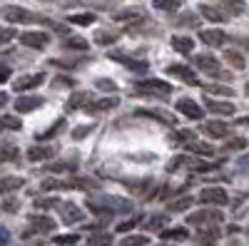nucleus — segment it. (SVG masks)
Segmentation results:
<instances>
[{
	"instance_id": "f257e3e1",
	"label": "nucleus",
	"mask_w": 249,
	"mask_h": 246,
	"mask_svg": "<svg viewBox=\"0 0 249 246\" xmlns=\"http://www.w3.org/2000/svg\"><path fill=\"white\" fill-rule=\"evenodd\" d=\"M88 209L97 216H112V214H120V212H130L132 209V201L127 199H120V197H97V199H90L88 201Z\"/></svg>"
},
{
	"instance_id": "f03ea898",
	"label": "nucleus",
	"mask_w": 249,
	"mask_h": 246,
	"mask_svg": "<svg viewBox=\"0 0 249 246\" xmlns=\"http://www.w3.org/2000/svg\"><path fill=\"white\" fill-rule=\"evenodd\" d=\"M0 15H3L8 23H50V17L45 15H37L33 10H25V8H20V5H5L3 10H0Z\"/></svg>"
},
{
	"instance_id": "7ed1b4c3",
	"label": "nucleus",
	"mask_w": 249,
	"mask_h": 246,
	"mask_svg": "<svg viewBox=\"0 0 249 246\" xmlns=\"http://www.w3.org/2000/svg\"><path fill=\"white\" fill-rule=\"evenodd\" d=\"M192 63H195L197 70H202V72H207V75H212V77H219V80H230V77H232L227 70H222L219 60H217L212 52H199V55H195Z\"/></svg>"
},
{
	"instance_id": "20e7f679",
	"label": "nucleus",
	"mask_w": 249,
	"mask_h": 246,
	"mask_svg": "<svg viewBox=\"0 0 249 246\" xmlns=\"http://www.w3.org/2000/svg\"><path fill=\"white\" fill-rule=\"evenodd\" d=\"M224 221V214L219 209H212V207H207V209H199V212H192L190 216H187V224L195 229H204V227H219V224Z\"/></svg>"
},
{
	"instance_id": "39448f33",
	"label": "nucleus",
	"mask_w": 249,
	"mask_h": 246,
	"mask_svg": "<svg viewBox=\"0 0 249 246\" xmlns=\"http://www.w3.org/2000/svg\"><path fill=\"white\" fill-rule=\"evenodd\" d=\"M197 201L204 204V207H227L230 204V194L222 187H204L197 194Z\"/></svg>"
},
{
	"instance_id": "423d86ee",
	"label": "nucleus",
	"mask_w": 249,
	"mask_h": 246,
	"mask_svg": "<svg viewBox=\"0 0 249 246\" xmlns=\"http://www.w3.org/2000/svg\"><path fill=\"white\" fill-rule=\"evenodd\" d=\"M95 187V181L90 179H48L43 181V189L45 192H65V189H90Z\"/></svg>"
},
{
	"instance_id": "0eeeda50",
	"label": "nucleus",
	"mask_w": 249,
	"mask_h": 246,
	"mask_svg": "<svg viewBox=\"0 0 249 246\" xmlns=\"http://www.w3.org/2000/svg\"><path fill=\"white\" fill-rule=\"evenodd\" d=\"M135 92L140 95H160V97H167L172 92V85L164 80H142L135 85Z\"/></svg>"
},
{
	"instance_id": "6e6552de",
	"label": "nucleus",
	"mask_w": 249,
	"mask_h": 246,
	"mask_svg": "<svg viewBox=\"0 0 249 246\" xmlns=\"http://www.w3.org/2000/svg\"><path fill=\"white\" fill-rule=\"evenodd\" d=\"M204 107L210 110L212 115H222V117H232V115L237 112V105H234V102H230V97H224V99L207 97V99H204Z\"/></svg>"
},
{
	"instance_id": "1a4fd4ad",
	"label": "nucleus",
	"mask_w": 249,
	"mask_h": 246,
	"mask_svg": "<svg viewBox=\"0 0 249 246\" xmlns=\"http://www.w3.org/2000/svg\"><path fill=\"white\" fill-rule=\"evenodd\" d=\"M20 43L25 48H33V50H45L48 43H50V35L48 33H40V30H28L20 35Z\"/></svg>"
},
{
	"instance_id": "9d476101",
	"label": "nucleus",
	"mask_w": 249,
	"mask_h": 246,
	"mask_svg": "<svg viewBox=\"0 0 249 246\" xmlns=\"http://www.w3.org/2000/svg\"><path fill=\"white\" fill-rule=\"evenodd\" d=\"M230 40L222 28H210V30H199V43L210 45V48H224V43Z\"/></svg>"
},
{
	"instance_id": "9b49d317",
	"label": "nucleus",
	"mask_w": 249,
	"mask_h": 246,
	"mask_svg": "<svg viewBox=\"0 0 249 246\" xmlns=\"http://www.w3.org/2000/svg\"><path fill=\"white\" fill-rule=\"evenodd\" d=\"M55 229V221L45 214H37V216H30V224H28V229L23 236H30V234H48Z\"/></svg>"
},
{
	"instance_id": "f8f14e48",
	"label": "nucleus",
	"mask_w": 249,
	"mask_h": 246,
	"mask_svg": "<svg viewBox=\"0 0 249 246\" xmlns=\"http://www.w3.org/2000/svg\"><path fill=\"white\" fill-rule=\"evenodd\" d=\"M110 60H115V63H122L124 67H130L135 72H147V63H142V60L122 52V50H110Z\"/></svg>"
},
{
	"instance_id": "ddd939ff",
	"label": "nucleus",
	"mask_w": 249,
	"mask_h": 246,
	"mask_svg": "<svg viewBox=\"0 0 249 246\" xmlns=\"http://www.w3.org/2000/svg\"><path fill=\"white\" fill-rule=\"evenodd\" d=\"M55 209L60 212V216H62V221H65V224H77V221H82V209L75 207L72 201H62V199H57Z\"/></svg>"
},
{
	"instance_id": "4468645a",
	"label": "nucleus",
	"mask_w": 249,
	"mask_h": 246,
	"mask_svg": "<svg viewBox=\"0 0 249 246\" xmlns=\"http://www.w3.org/2000/svg\"><path fill=\"white\" fill-rule=\"evenodd\" d=\"M135 115H137V117H147V119H157V122H162V125H170V127L177 125V117H175L170 110L152 107V110H137Z\"/></svg>"
},
{
	"instance_id": "2eb2a0df",
	"label": "nucleus",
	"mask_w": 249,
	"mask_h": 246,
	"mask_svg": "<svg viewBox=\"0 0 249 246\" xmlns=\"http://www.w3.org/2000/svg\"><path fill=\"white\" fill-rule=\"evenodd\" d=\"M45 72H35V75H23L13 82V90L15 92H25V90H33V87H40L45 82Z\"/></svg>"
},
{
	"instance_id": "dca6fc26",
	"label": "nucleus",
	"mask_w": 249,
	"mask_h": 246,
	"mask_svg": "<svg viewBox=\"0 0 249 246\" xmlns=\"http://www.w3.org/2000/svg\"><path fill=\"white\" fill-rule=\"evenodd\" d=\"M167 75H172V77H179V80L184 82V85H199V80H197L195 70H192V67H187V65H182V63L167 65Z\"/></svg>"
},
{
	"instance_id": "f3484780",
	"label": "nucleus",
	"mask_w": 249,
	"mask_h": 246,
	"mask_svg": "<svg viewBox=\"0 0 249 246\" xmlns=\"http://www.w3.org/2000/svg\"><path fill=\"white\" fill-rule=\"evenodd\" d=\"M55 154H57V147L55 145H33L28 149V159L30 162H50Z\"/></svg>"
},
{
	"instance_id": "a211bd4d",
	"label": "nucleus",
	"mask_w": 249,
	"mask_h": 246,
	"mask_svg": "<svg viewBox=\"0 0 249 246\" xmlns=\"http://www.w3.org/2000/svg\"><path fill=\"white\" fill-rule=\"evenodd\" d=\"M202 132H204L207 137H212V139H224V137H230L232 127L227 125V122H204Z\"/></svg>"
},
{
	"instance_id": "6ab92c4d",
	"label": "nucleus",
	"mask_w": 249,
	"mask_h": 246,
	"mask_svg": "<svg viewBox=\"0 0 249 246\" xmlns=\"http://www.w3.org/2000/svg\"><path fill=\"white\" fill-rule=\"evenodd\" d=\"M214 5L227 15V17H237V15H244V10H247V3L244 0H214Z\"/></svg>"
},
{
	"instance_id": "aec40b11",
	"label": "nucleus",
	"mask_w": 249,
	"mask_h": 246,
	"mask_svg": "<svg viewBox=\"0 0 249 246\" xmlns=\"http://www.w3.org/2000/svg\"><path fill=\"white\" fill-rule=\"evenodd\" d=\"M122 37V30H117V28H105V30H97L95 35H92V43H97V45H112V43H117V40Z\"/></svg>"
},
{
	"instance_id": "412c9836",
	"label": "nucleus",
	"mask_w": 249,
	"mask_h": 246,
	"mask_svg": "<svg viewBox=\"0 0 249 246\" xmlns=\"http://www.w3.org/2000/svg\"><path fill=\"white\" fill-rule=\"evenodd\" d=\"M177 112H182L184 117H190V119H202L204 117V107H199L197 102H192V99H179L177 102Z\"/></svg>"
},
{
	"instance_id": "4be33fe9",
	"label": "nucleus",
	"mask_w": 249,
	"mask_h": 246,
	"mask_svg": "<svg viewBox=\"0 0 249 246\" xmlns=\"http://www.w3.org/2000/svg\"><path fill=\"white\" fill-rule=\"evenodd\" d=\"M117 97L112 95V97H102V99H90L88 102V112H107V110H112V107H117Z\"/></svg>"
},
{
	"instance_id": "5701e85b",
	"label": "nucleus",
	"mask_w": 249,
	"mask_h": 246,
	"mask_svg": "<svg viewBox=\"0 0 249 246\" xmlns=\"http://www.w3.org/2000/svg\"><path fill=\"white\" fill-rule=\"evenodd\" d=\"M190 154H199V157H212L214 154V147L207 145V142H199V139H192V142H184L182 145Z\"/></svg>"
},
{
	"instance_id": "b1692460",
	"label": "nucleus",
	"mask_w": 249,
	"mask_h": 246,
	"mask_svg": "<svg viewBox=\"0 0 249 246\" xmlns=\"http://www.w3.org/2000/svg\"><path fill=\"white\" fill-rule=\"evenodd\" d=\"M18 159H20V149L13 142H3L0 145V164H15Z\"/></svg>"
},
{
	"instance_id": "393cba45",
	"label": "nucleus",
	"mask_w": 249,
	"mask_h": 246,
	"mask_svg": "<svg viewBox=\"0 0 249 246\" xmlns=\"http://www.w3.org/2000/svg\"><path fill=\"white\" fill-rule=\"evenodd\" d=\"M142 17H147L142 8H124V10H117L115 13L117 23H130V20H132V23H137V20H142Z\"/></svg>"
},
{
	"instance_id": "a878e982",
	"label": "nucleus",
	"mask_w": 249,
	"mask_h": 246,
	"mask_svg": "<svg viewBox=\"0 0 249 246\" xmlns=\"http://www.w3.org/2000/svg\"><path fill=\"white\" fill-rule=\"evenodd\" d=\"M43 97H20V99H15V110L18 112H33V110H37V107H43Z\"/></svg>"
},
{
	"instance_id": "bb28decb",
	"label": "nucleus",
	"mask_w": 249,
	"mask_h": 246,
	"mask_svg": "<svg viewBox=\"0 0 249 246\" xmlns=\"http://www.w3.org/2000/svg\"><path fill=\"white\" fill-rule=\"evenodd\" d=\"M160 239H162V241H187V239H190V231H187L184 227L160 229Z\"/></svg>"
},
{
	"instance_id": "cd10ccee",
	"label": "nucleus",
	"mask_w": 249,
	"mask_h": 246,
	"mask_svg": "<svg viewBox=\"0 0 249 246\" xmlns=\"http://www.w3.org/2000/svg\"><path fill=\"white\" fill-rule=\"evenodd\" d=\"M199 15L204 17V20H210V23H224V20H227V15L217 8V5H199Z\"/></svg>"
},
{
	"instance_id": "c85d7f7f",
	"label": "nucleus",
	"mask_w": 249,
	"mask_h": 246,
	"mask_svg": "<svg viewBox=\"0 0 249 246\" xmlns=\"http://www.w3.org/2000/svg\"><path fill=\"white\" fill-rule=\"evenodd\" d=\"M90 99H92V92H72L65 107L68 110H85Z\"/></svg>"
},
{
	"instance_id": "c756f323",
	"label": "nucleus",
	"mask_w": 249,
	"mask_h": 246,
	"mask_svg": "<svg viewBox=\"0 0 249 246\" xmlns=\"http://www.w3.org/2000/svg\"><path fill=\"white\" fill-rule=\"evenodd\" d=\"M224 60H227V65H230L232 70H244L247 67V57L239 52V50H224Z\"/></svg>"
},
{
	"instance_id": "7c9ffc66",
	"label": "nucleus",
	"mask_w": 249,
	"mask_h": 246,
	"mask_svg": "<svg viewBox=\"0 0 249 246\" xmlns=\"http://www.w3.org/2000/svg\"><path fill=\"white\" fill-rule=\"evenodd\" d=\"M25 187V179L20 177H3L0 179V194H10V192H18Z\"/></svg>"
},
{
	"instance_id": "2f4dec72",
	"label": "nucleus",
	"mask_w": 249,
	"mask_h": 246,
	"mask_svg": "<svg viewBox=\"0 0 249 246\" xmlns=\"http://www.w3.org/2000/svg\"><path fill=\"white\" fill-rule=\"evenodd\" d=\"M217 239H219V227H204V229H197V241H199V244L214 246Z\"/></svg>"
},
{
	"instance_id": "473e14b6",
	"label": "nucleus",
	"mask_w": 249,
	"mask_h": 246,
	"mask_svg": "<svg viewBox=\"0 0 249 246\" xmlns=\"http://www.w3.org/2000/svg\"><path fill=\"white\" fill-rule=\"evenodd\" d=\"M172 48L182 55H190L195 50V43H192V37H187V35H172Z\"/></svg>"
},
{
	"instance_id": "72a5a7b5",
	"label": "nucleus",
	"mask_w": 249,
	"mask_h": 246,
	"mask_svg": "<svg viewBox=\"0 0 249 246\" xmlns=\"http://www.w3.org/2000/svg\"><path fill=\"white\" fill-rule=\"evenodd\" d=\"M204 92H207V95H214V97H234V90H232V87L217 85V82H210V85H204Z\"/></svg>"
},
{
	"instance_id": "f704fd0d",
	"label": "nucleus",
	"mask_w": 249,
	"mask_h": 246,
	"mask_svg": "<svg viewBox=\"0 0 249 246\" xmlns=\"http://www.w3.org/2000/svg\"><path fill=\"white\" fill-rule=\"evenodd\" d=\"M97 20V15L95 13H75V15H68V23H72V25H92Z\"/></svg>"
},
{
	"instance_id": "c9c22d12",
	"label": "nucleus",
	"mask_w": 249,
	"mask_h": 246,
	"mask_svg": "<svg viewBox=\"0 0 249 246\" xmlns=\"http://www.w3.org/2000/svg\"><path fill=\"white\" fill-rule=\"evenodd\" d=\"M182 3L184 0H152V5L162 13H177L182 8Z\"/></svg>"
},
{
	"instance_id": "e433bc0d",
	"label": "nucleus",
	"mask_w": 249,
	"mask_h": 246,
	"mask_svg": "<svg viewBox=\"0 0 249 246\" xmlns=\"http://www.w3.org/2000/svg\"><path fill=\"white\" fill-rule=\"evenodd\" d=\"M62 48H65V50H88L90 45H88V40H85V37L70 35V37H65V43H62Z\"/></svg>"
},
{
	"instance_id": "4c0bfd02",
	"label": "nucleus",
	"mask_w": 249,
	"mask_h": 246,
	"mask_svg": "<svg viewBox=\"0 0 249 246\" xmlns=\"http://www.w3.org/2000/svg\"><path fill=\"white\" fill-rule=\"evenodd\" d=\"M192 139H197L195 130H177L170 137V145H184V142H192Z\"/></svg>"
},
{
	"instance_id": "58836bf2",
	"label": "nucleus",
	"mask_w": 249,
	"mask_h": 246,
	"mask_svg": "<svg viewBox=\"0 0 249 246\" xmlns=\"http://www.w3.org/2000/svg\"><path fill=\"white\" fill-rule=\"evenodd\" d=\"M62 130H65V119H57L53 127H48L45 132H40L37 134V142H45V139H50V137H55V134H60Z\"/></svg>"
},
{
	"instance_id": "ea45409f",
	"label": "nucleus",
	"mask_w": 249,
	"mask_h": 246,
	"mask_svg": "<svg viewBox=\"0 0 249 246\" xmlns=\"http://www.w3.org/2000/svg\"><path fill=\"white\" fill-rule=\"evenodd\" d=\"M197 23H199V17H197L195 13H182V15L175 20L177 28H197Z\"/></svg>"
},
{
	"instance_id": "a19ab883",
	"label": "nucleus",
	"mask_w": 249,
	"mask_h": 246,
	"mask_svg": "<svg viewBox=\"0 0 249 246\" xmlns=\"http://www.w3.org/2000/svg\"><path fill=\"white\" fill-rule=\"evenodd\" d=\"M192 204H195L192 197H179V199H175V201L170 204V212H184V209H190Z\"/></svg>"
},
{
	"instance_id": "79ce46f5",
	"label": "nucleus",
	"mask_w": 249,
	"mask_h": 246,
	"mask_svg": "<svg viewBox=\"0 0 249 246\" xmlns=\"http://www.w3.org/2000/svg\"><path fill=\"white\" fill-rule=\"evenodd\" d=\"M85 246H112V236L110 234H92Z\"/></svg>"
},
{
	"instance_id": "37998d69",
	"label": "nucleus",
	"mask_w": 249,
	"mask_h": 246,
	"mask_svg": "<svg viewBox=\"0 0 249 246\" xmlns=\"http://www.w3.org/2000/svg\"><path fill=\"white\" fill-rule=\"evenodd\" d=\"M57 246H75L77 241H80V236L77 234H60V236H55L53 239Z\"/></svg>"
},
{
	"instance_id": "c03bdc74",
	"label": "nucleus",
	"mask_w": 249,
	"mask_h": 246,
	"mask_svg": "<svg viewBox=\"0 0 249 246\" xmlns=\"http://www.w3.org/2000/svg\"><path fill=\"white\" fill-rule=\"evenodd\" d=\"M150 184H152L150 179H142V181H135V184H132V181H127V189H130V192H135V194H144V192L150 189Z\"/></svg>"
},
{
	"instance_id": "a18cd8bd",
	"label": "nucleus",
	"mask_w": 249,
	"mask_h": 246,
	"mask_svg": "<svg viewBox=\"0 0 249 246\" xmlns=\"http://www.w3.org/2000/svg\"><path fill=\"white\" fill-rule=\"evenodd\" d=\"M48 172H72L75 169V162H55L50 167H45Z\"/></svg>"
},
{
	"instance_id": "49530a36",
	"label": "nucleus",
	"mask_w": 249,
	"mask_h": 246,
	"mask_svg": "<svg viewBox=\"0 0 249 246\" xmlns=\"http://www.w3.org/2000/svg\"><path fill=\"white\" fill-rule=\"evenodd\" d=\"M92 130H95V122H90V125H82V127L72 130V139H85L88 134H92Z\"/></svg>"
},
{
	"instance_id": "de8ad7c7",
	"label": "nucleus",
	"mask_w": 249,
	"mask_h": 246,
	"mask_svg": "<svg viewBox=\"0 0 249 246\" xmlns=\"http://www.w3.org/2000/svg\"><path fill=\"white\" fill-rule=\"evenodd\" d=\"M15 37V30L13 28H5V25H0V48H5L10 40Z\"/></svg>"
},
{
	"instance_id": "09e8293b",
	"label": "nucleus",
	"mask_w": 249,
	"mask_h": 246,
	"mask_svg": "<svg viewBox=\"0 0 249 246\" xmlns=\"http://www.w3.org/2000/svg\"><path fill=\"white\" fill-rule=\"evenodd\" d=\"M147 244V236H127V239H122V244L120 246H144Z\"/></svg>"
},
{
	"instance_id": "8fccbe9b",
	"label": "nucleus",
	"mask_w": 249,
	"mask_h": 246,
	"mask_svg": "<svg viewBox=\"0 0 249 246\" xmlns=\"http://www.w3.org/2000/svg\"><path fill=\"white\" fill-rule=\"evenodd\" d=\"M3 119V130H20L23 125H20V119L18 117H13V115H8V117H0Z\"/></svg>"
},
{
	"instance_id": "3c124183",
	"label": "nucleus",
	"mask_w": 249,
	"mask_h": 246,
	"mask_svg": "<svg viewBox=\"0 0 249 246\" xmlns=\"http://www.w3.org/2000/svg\"><path fill=\"white\" fill-rule=\"evenodd\" d=\"M164 227V216L162 214H157V216H152L150 221H147V231H160Z\"/></svg>"
},
{
	"instance_id": "603ef678",
	"label": "nucleus",
	"mask_w": 249,
	"mask_h": 246,
	"mask_svg": "<svg viewBox=\"0 0 249 246\" xmlns=\"http://www.w3.org/2000/svg\"><path fill=\"white\" fill-rule=\"evenodd\" d=\"M244 147H247L244 137H232L230 142H227V149H244Z\"/></svg>"
},
{
	"instance_id": "864d4df0",
	"label": "nucleus",
	"mask_w": 249,
	"mask_h": 246,
	"mask_svg": "<svg viewBox=\"0 0 249 246\" xmlns=\"http://www.w3.org/2000/svg\"><path fill=\"white\" fill-rule=\"evenodd\" d=\"M55 87H75V80L68 75H60V77H55Z\"/></svg>"
},
{
	"instance_id": "5fc2aeb1",
	"label": "nucleus",
	"mask_w": 249,
	"mask_h": 246,
	"mask_svg": "<svg viewBox=\"0 0 249 246\" xmlns=\"http://www.w3.org/2000/svg\"><path fill=\"white\" fill-rule=\"evenodd\" d=\"M140 219H142V216H135V219H130V221H122L120 227H117V231H130V229H135L137 224H140Z\"/></svg>"
},
{
	"instance_id": "6e6d98bb",
	"label": "nucleus",
	"mask_w": 249,
	"mask_h": 246,
	"mask_svg": "<svg viewBox=\"0 0 249 246\" xmlns=\"http://www.w3.org/2000/svg\"><path fill=\"white\" fill-rule=\"evenodd\" d=\"M97 87L105 90V92H115V90H117V85H115L112 80H97Z\"/></svg>"
},
{
	"instance_id": "4d7b16f0",
	"label": "nucleus",
	"mask_w": 249,
	"mask_h": 246,
	"mask_svg": "<svg viewBox=\"0 0 249 246\" xmlns=\"http://www.w3.org/2000/svg\"><path fill=\"white\" fill-rule=\"evenodd\" d=\"M3 209H5V212H18V209H20V201H18V199H5V201H3Z\"/></svg>"
},
{
	"instance_id": "13d9d810",
	"label": "nucleus",
	"mask_w": 249,
	"mask_h": 246,
	"mask_svg": "<svg viewBox=\"0 0 249 246\" xmlns=\"http://www.w3.org/2000/svg\"><path fill=\"white\" fill-rule=\"evenodd\" d=\"M0 246H10V231L0 224Z\"/></svg>"
},
{
	"instance_id": "bf43d9fd",
	"label": "nucleus",
	"mask_w": 249,
	"mask_h": 246,
	"mask_svg": "<svg viewBox=\"0 0 249 246\" xmlns=\"http://www.w3.org/2000/svg\"><path fill=\"white\" fill-rule=\"evenodd\" d=\"M35 204H37L40 209H53L55 204H57V199H55V197H53V199H40V201H35Z\"/></svg>"
},
{
	"instance_id": "052dcab7",
	"label": "nucleus",
	"mask_w": 249,
	"mask_h": 246,
	"mask_svg": "<svg viewBox=\"0 0 249 246\" xmlns=\"http://www.w3.org/2000/svg\"><path fill=\"white\" fill-rule=\"evenodd\" d=\"M8 77H10V72L5 67H0V82H8Z\"/></svg>"
},
{
	"instance_id": "680f3d73",
	"label": "nucleus",
	"mask_w": 249,
	"mask_h": 246,
	"mask_svg": "<svg viewBox=\"0 0 249 246\" xmlns=\"http://www.w3.org/2000/svg\"><path fill=\"white\" fill-rule=\"evenodd\" d=\"M5 102H8V95H5V92H0V107H5Z\"/></svg>"
},
{
	"instance_id": "e2e57ef3",
	"label": "nucleus",
	"mask_w": 249,
	"mask_h": 246,
	"mask_svg": "<svg viewBox=\"0 0 249 246\" xmlns=\"http://www.w3.org/2000/svg\"><path fill=\"white\" fill-rule=\"evenodd\" d=\"M0 132H3V119H0Z\"/></svg>"
},
{
	"instance_id": "0e129e2a",
	"label": "nucleus",
	"mask_w": 249,
	"mask_h": 246,
	"mask_svg": "<svg viewBox=\"0 0 249 246\" xmlns=\"http://www.w3.org/2000/svg\"><path fill=\"white\" fill-rule=\"evenodd\" d=\"M160 246H172V244H170V241H167V244H160Z\"/></svg>"
}]
</instances>
